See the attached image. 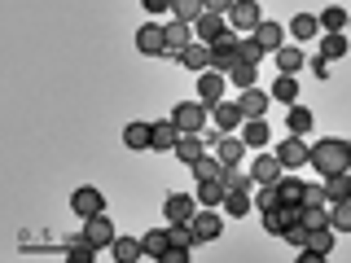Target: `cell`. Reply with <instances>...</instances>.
Returning <instances> with one entry per match:
<instances>
[{
    "instance_id": "d6a6232c",
    "label": "cell",
    "mask_w": 351,
    "mask_h": 263,
    "mask_svg": "<svg viewBox=\"0 0 351 263\" xmlns=\"http://www.w3.org/2000/svg\"><path fill=\"white\" fill-rule=\"evenodd\" d=\"M241 140H246L250 149H263L272 140V132H268V123L263 118H246V132H241Z\"/></svg>"
},
{
    "instance_id": "f6af8a7d",
    "label": "cell",
    "mask_w": 351,
    "mask_h": 263,
    "mask_svg": "<svg viewBox=\"0 0 351 263\" xmlns=\"http://www.w3.org/2000/svg\"><path fill=\"white\" fill-rule=\"evenodd\" d=\"M277 202H281L277 184H259V193H255V206H259V211H268V206H277Z\"/></svg>"
},
{
    "instance_id": "9a60e30c",
    "label": "cell",
    "mask_w": 351,
    "mask_h": 263,
    "mask_svg": "<svg viewBox=\"0 0 351 263\" xmlns=\"http://www.w3.org/2000/svg\"><path fill=\"white\" fill-rule=\"evenodd\" d=\"M211 118H215L219 132H237L241 123H246V114H241L237 101H215V105H211Z\"/></svg>"
},
{
    "instance_id": "83f0119b",
    "label": "cell",
    "mask_w": 351,
    "mask_h": 263,
    "mask_svg": "<svg viewBox=\"0 0 351 263\" xmlns=\"http://www.w3.org/2000/svg\"><path fill=\"white\" fill-rule=\"evenodd\" d=\"M224 184H219V180H197V206H215V211H219V206H224Z\"/></svg>"
},
{
    "instance_id": "e575fe53",
    "label": "cell",
    "mask_w": 351,
    "mask_h": 263,
    "mask_svg": "<svg viewBox=\"0 0 351 263\" xmlns=\"http://www.w3.org/2000/svg\"><path fill=\"white\" fill-rule=\"evenodd\" d=\"M219 184H224L228 193H233V189H246V193H255V175H250V171H237V167H224V175H219Z\"/></svg>"
},
{
    "instance_id": "52a82bcc",
    "label": "cell",
    "mask_w": 351,
    "mask_h": 263,
    "mask_svg": "<svg viewBox=\"0 0 351 263\" xmlns=\"http://www.w3.org/2000/svg\"><path fill=\"white\" fill-rule=\"evenodd\" d=\"M162 215H167V224H189V219L197 215V197H189V193H171L167 202H162Z\"/></svg>"
},
{
    "instance_id": "ee69618b",
    "label": "cell",
    "mask_w": 351,
    "mask_h": 263,
    "mask_svg": "<svg viewBox=\"0 0 351 263\" xmlns=\"http://www.w3.org/2000/svg\"><path fill=\"white\" fill-rule=\"evenodd\" d=\"M255 75H259V66H237V71L228 75V84H237V88H255Z\"/></svg>"
},
{
    "instance_id": "816d5d0a",
    "label": "cell",
    "mask_w": 351,
    "mask_h": 263,
    "mask_svg": "<svg viewBox=\"0 0 351 263\" xmlns=\"http://www.w3.org/2000/svg\"><path fill=\"white\" fill-rule=\"evenodd\" d=\"M347 31H351V18H347Z\"/></svg>"
},
{
    "instance_id": "8d00e7d4",
    "label": "cell",
    "mask_w": 351,
    "mask_h": 263,
    "mask_svg": "<svg viewBox=\"0 0 351 263\" xmlns=\"http://www.w3.org/2000/svg\"><path fill=\"white\" fill-rule=\"evenodd\" d=\"M347 9L343 5H325L321 9V31H347Z\"/></svg>"
},
{
    "instance_id": "b9f144b4",
    "label": "cell",
    "mask_w": 351,
    "mask_h": 263,
    "mask_svg": "<svg viewBox=\"0 0 351 263\" xmlns=\"http://www.w3.org/2000/svg\"><path fill=\"white\" fill-rule=\"evenodd\" d=\"M171 246H180V250H193V246H202L193 233V224H171Z\"/></svg>"
},
{
    "instance_id": "bcb514c9",
    "label": "cell",
    "mask_w": 351,
    "mask_h": 263,
    "mask_svg": "<svg viewBox=\"0 0 351 263\" xmlns=\"http://www.w3.org/2000/svg\"><path fill=\"white\" fill-rule=\"evenodd\" d=\"M307 233H312V228L299 219V224H290V228L281 233V241H290V246H307Z\"/></svg>"
},
{
    "instance_id": "ffe728a7",
    "label": "cell",
    "mask_w": 351,
    "mask_h": 263,
    "mask_svg": "<svg viewBox=\"0 0 351 263\" xmlns=\"http://www.w3.org/2000/svg\"><path fill=\"white\" fill-rule=\"evenodd\" d=\"M180 136H184V132L176 127V118H162V123H154V145H149V149H162V153H171Z\"/></svg>"
},
{
    "instance_id": "ac0fdd59",
    "label": "cell",
    "mask_w": 351,
    "mask_h": 263,
    "mask_svg": "<svg viewBox=\"0 0 351 263\" xmlns=\"http://www.w3.org/2000/svg\"><path fill=\"white\" fill-rule=\"evenodd\" d=\"M176 62H180V66H189V71H197V75H202V71H211V44L193 40L189 49H184L180 58H176Z\"/></svg>"
},
{
    "instance_id": "60d3db41",
    "label": "cell",
    "mask_w": 351,
    "mask_h": 263,
    "mask_svg": "<svg viewBox=\"0 0 351 263\" xmlns=\"http://www.w3.org/2000/svg\"><path fill=\"white\" fill-rule=\"evenodd\" d=\"M171 14L180 18V22H197L206 9H202V0H171Z\"/></svg>"
},
{
    "instance_id": "4dcf8cb0",
    "label": "cell",
    "mask_w": 351,
    "mask_h": 263,
    "mask_svg": "<svg viewBox=\"0 0 351 263\" xmlns=\"http://www.w3.org/2000/svg\"><path fill=\"white\" fill-rule=\"evenodd\" d=\"M263 58H268V53L259 49L255 36H237V62H241V66H259Z\"/></svg>"
},
{
    "instance_id": "3957f363",
    "label": "cell",
    "mask_w": 351,
    "mask_h": 263,
    "mask_svg": "<svg viewBox=\"0 0 351 263\" xmlns=\"http://www.w3.org/2000/svg\"><path fill=\"white\" fill-rule=\"evenodd\" d=\"M71 211L80 219H93V215H106V193L93 189V184H84V189L71 193Z\"/></svg>"
},
{
    "instance_id": "ab89813d",
    "label": "cell",
    "mask_w": 351,
    "mask_h": 263,
    "mask_svg": "<svg viewBox=\"0 0 351 263\" xmlns=\"http://www.w3.org/2000/svg\"><path fill=\"white\" fill-rule=\"evenodd\" d=\"M329 228H334V233H351V202L329 206Z\"/></svg>"
},
{
    "instance_id": "d590c367",
    "label": "cell",
    "mask_w": 351,
    "mask_h": 263,
    "mask_svg": "<svg viewBox=\"0 0 351 263\" xmlns=\"http://www.w3.org/2000/svg\"><path fill=\"white\" fill-rule=\"evenodd\" d=\"M303 189H307V184L299 180V175H277V193H281V202H303Z\"/></svg>"
},
{
    "instance_id": "f546056e",
    "label": "cell",
    "mask_w": 351,
    "mask_h": 263,
    "mask_svg": "<svg viewBox=\"0 0 351 263\" xmlns=\"http://www.w3.org/2000/svg\"><path fill=\"white\" fill-rule=\"evenodd\" d=\"M272 58H277V75H294V71H303V53L294 49V44H281Z\"/></svg>"
},
{
    "instance_id": "9c48e42d",
    "label": "cell",
    "mask_w": 351,
    "mask_h": 263,
    "mask_svg": "<svg viewBox=\"0 0 351 263\" xmlns=\"http://www.w3.org/2000/svg\"><path fill=\"white\" fill-rule=\"evenodd\" d=\"M224 84H228V75H219V71H202V75H197V101H206V105L224 101Z\"/></svg>"
},
{
    "instance_id": "8992f818",
    "label": "cell",
    "mask_w": 351,
    "mask_h": 263,
    "mask_svg": "<svg viewBox=\"0 0 351 263\" xmlns=\"http://www.w3.org/2000/svg\"><path fill=\"white\" fill-rule=\"evenodd\" d=\"M329 250H334V228H312V233H307V246H303V263H321L325 255H329Z\"/></svg>"
},
{
    "instance_id": "7dc6e473",
    "label": "cell",
    "mask_w": 351,
    "mask_h": 263,
    "mask_svg": "<svg viewBox=\"0 0 351 263\" xmlns=\"http://www.w3.org/2000/svg\"><path fill=\"white\" fill-rule=\"evenodd\" d=\"M303 206H329L325 184H307V189H303Z\"/></svg>"
},
{
    "instance_id": "5b68a950",
    "label": "cell",
    "mask_w": 351,
    "mask_h": 263,
    "mask_svg": "<svg viewBox=\"0 0 351 263\" xmlns=\"http://www.w3.org/2000/svg\"><path fill=\"white\" fill-rule=\"evenodd\" d=\"M277 158H281L285 171H299V167H307V162H312V145H307L303 136H290V140H281Z\"/></svg>"
},
{
    "instance_id": "836d02e7",
    "label": "cell",
    "mask_w": 351,
    "mask_h": 263,
    "mask_svg": "<svg viewBox=\"0 0 351 263\" xmlns=\"http://www.w3.org/2000/svg\"><path fill=\"white\" fill-rule=\"evenodd\" d=\"M66 259H71V263H93L97 259V246L88 237H71V241H66Z\"/></svg>"
},
{
    "instance_id": "5bb4252c",
    "label": "cell",
    "mask_w": 351,
    "mask_h": 263,
    "mask_svg": "<svg viewBox=\"0 0 351 263\" xmlns=\"http://www.w3.org/2000/svg\"><path fill=\"white\" fill-rule=\"evenodd\" d=\"M228 31H233V27H228V18H219V14H202L193 22V36L202 44H215L219 36H228Z\"/></svg>"
},
{
    "instance_id": "74e56055",
    "label": "cell",
    "mask_w": 351,
    "mask_h": 263,
    "mask_svg": "<svg viewBox=\"0 0 351 263\" xmlns=\"http://www.w3.org/2000/svg\"><path fill=\"white\" fill-rule=\"evenodd\" d=\"M193 175H197V180H219V175H224V162L211 158V153H202V158L193 162Z\"/></svg>"
},
{
    "instance_id": "2e32d148",
    "label": "cell",
    "mask_w": 351,
    "mask_h": 263,
    "mask_svg": "<svg viewBox=\"0 0 351 263\" xmlns=\"http://www.w3.org/2000/svg\"><path fill=\"white\" fill-rule=\"evenodd\" d=\"M268 101H272V92H259V88H241V97H237V105H241L246 118H263L268 114Z\"/></svg>"
},
{
    "instance_id": "681fc988",
    "label": "cell",
    "mask_w": 351,
    "mask_h": 263,
    "mask_svg": "<svg viewBox=\"0 0 351 263\" xmlns=\"http://www.w3.org/2000/svg\"><path fill=\"white\" fill-rule=\"evenodd\" d=\"M312 71H316V79H329V58L316 53V58H312Z\"/></svg>"
},
{
    "instance_id": "ba28073f",
    "label": "cell",
    "mask_w": 351,
    "mask_h": 263,
    "mask_svg": "<svg viewBox=\"0 0 351 263\" xmlns=\"http://www.w3.org/2000/svg\"><path fill=\"white\" fill-rule=\"evenodd\" d=\"M136 49L145 53V58H158V53H167V31H162L158 22H145V27L136 31Z\"/></svg>"
},
{
    "instance_id": "484cf974",
    "label": "cell",
    "mask_w": 351,
    "mask_h": 263,
    "mask_svg": "<svg viewBox=\"0 0 351 263\" xmlns=\"http://www.w3.org/2000/svg\"><path fill=\"white\" fill-rule=\"evenodd\" d=\"M219 211H228V215L246 219L250 211H255V197H250L246 189H233V193H224V206H219Z\"/></svg>"
},
{
    "instance_id": "d6986e66",
    "label": "cell",
    "mask_w": 351,
    "mask_h": 263,
    "mask_svg": "<svg viewBox=\"0 0 351 263\" xmlns=\"http://www.w3.org/2000/svg\"><path fill=\"white\" fill-rule=\"evenodd\" d=\"M171 153H176L180 162H189V167H193V162H197V158L206 153V140L197 136V132H184V136L176 140V149H171Z\"/></svg>"
},
{
    "instance_id": "44dd1931",
    "label": "cell",
    "mask_w": 351,
    "mask_h": 263,
    "mask_svg": "<svg viewBox=\"0 0 351 263\" xmlns=\"http://www.w3.org/2000/svg\"><path fill=\"white\" fill-rule=\"evenodd\" d=\"M250 36L259 40V49H263V53H277V49H281V36H290V31H281V22H259Z\"/></svg>"
},
{
    "instance_id": "cb8c5ba5",
    "label": "cell",
    "mask_w": 351,
    "mask_h": 263,
    "mask_svg": "<svg viewBox=\"0 0 351 263\" xmlns=\"http://www.w3.org/2000/svg\"><path fill=\"white\" fill-rule=\"evenodd\" d=\"M325 197H329V206H334V202H351V171L325 175Z\"/></svg>"
},
{
    "instance_id": "1f68e13d",
    "label": "cell",
    "mask_w": 351,
    "mask_h": 263,
    "mask_svg": "<svg viewBox=\"0 0 351 263\" xmlns=\"http://www.w3.org/2000/svg\"><path fill=\"white\" fill-rule=\"evenodd\" d=\"M272 101L294 105V101H299V79H294V75H277V84H272Z\"/></svg>"
},
{
    "instance_id": "c3c4849f",
    "label": "cell",
    "mask_w": 351,
    "mask_h": 263,
    "mask_svg": "<svg viewBox=\"0 0 351 263\" xmlns=\"http://www.w3.org/2000/svg\"><path fill=\"white\" fill-rule=\"evenodd\" d=\"M202 9H206V14H219V18H228L233 0H202Z\"/></svg>"
},
{
    "instance_id": "f35d334b",
    "label": "cell",
    "mask_w": 351,
    "mask_h": 263,
    "mask_svg": "<svg viewBox=\"0 0 351 263\" xmlns=\"http://www.w3.org/2000/svg\"><path fill=\"white\" fill-rule=\"evenodd\" d=\"M285 123H290L294 136H307V132H312V110H307V105H290V118H285Z\"/></svg>"
},
{
    "instance_id": "f907efd6",
    "label": "cell",
    "mask_w": 351,
    "mask_h": 263,
    "mask_svg": "<svg viewBox=\"0 0 351 263\" xmlns=\"http://www.w3.org/2000/svg\"><path fill=\"white\" fill-rule=\"evenodd\" d=\"M141 5H145L149 14H162V9H171V0H141Z\"/></svg>"
},
{
    "instance_id": "7402d4cb",
    "label": "cell",
    "mask_w": 351,
    "mask_h": 263,
    "mask_svg": "<svg viewBox=\"0 0 351 263\" xmlns=\"http://www.w3.org/2000/svg\"><path fill=\"white\" fill-rule=\"evenodd\" d=\"M141 246H145V259H162L171 250V228H154V233L141 237Z\"/></svg>"
},
{
    "instance_id": "e0dca14e",
    "label": "cell",
    "mask_w": 351,
    "mask_h": 263,
    "mask_svg": "<svg viewBox=\"0 0 351 263\" xmlns=\"http://www.w3.org/2000/svg\"><path fill=\"white\" fill-rule=\"evenodd\" d=\"M281 158L277 153H259L255 162H250V175H255V184H277V175H281Z\"/></svg>"
},
{
    "instance_id": "4fadbf2b",
    "label": "cell",
    "mask_w": 351,
    "mask_h": 263,
    "mask_svg": "<svg viewBox=\"0 0 351 263\" xmlns=\"http://www.w3.org/2000/svg\"><path fill=\"white\" fill-rule=\"evenodd\" d=\"M162 31H167V53H176V58H180V53L197 40V36H193V22H180V18H171Z\"/></svg>"
},
{
    "instance_id": "7c38bea8",
    "label": "cell",
    "mask_w": 351,
    "mask_h": 263,
    "mask_svg": "<svg viewBox=\"0 0 351 263\" xmlns=\"http://www.w3.org/2000/svg\"><path fill=\"white\" fill-rule=\"evenodd\" d=\"M84 237L101 250V246H114L119 233H114V224H110V215H93V219H84Z\"/></svg>"
},
{
    "instance_id": "277c9868",
    "label": "cell",
    "mask_w": 351,
    "mask_h": 263,
    "mask_svg": "<svg viewBox=\"0 0 351 263\" xmlns=\"http://www.w3.org/2000/svg\"><path fill=\"white\" fill-rule=\"evenodd\" d=\"M263 22V14H259V0H233V9H228V27L233 31H241V36H250Z\"/></svg>"
},
{
    "instance_id": "6da1fadb",
    "label": "cell",
    "mask_w": 351,
    "mask_h": 263,
    "mask_svg": "<svg viewBox=\"0 0 351 263\" xmlns=\"http://www.w3.org/2000/svg\"><path fill=\"white\" fill-rule=\"evenodd\" d=\"M307 167H316L321 175H338V171H351V140L343 136H325L312 145V162Z\"/></svg>"
},
{
    "instance_id": "4316f807",
    "label": "cell",
    "mask_w": 351,
    "mask_h": 263,
    "mask_svg": "<svg viewBox=\"0 0 351 263\" xmlns=\"http://www.w3.org/2000/svg\"><path fill=\"white\" fill-rule=\"evenodd\" d=\"M347 31H325L321 36V58H329V62H338V58H347Z\"/></svg>"
},
{
    "instance_id": "603a6c76",
    "label": "cell",
    "mask_w": 351,
    "mask_h": 263,
    "mask_svg": "<svg viewBox=\"0 0 351 263\" xmlns=\"http://www.w3.org/2000/svg\"><path fill=\"white\" fill-rule=\"evenodd\" d=\"M285 31H290L294 40H316V36H321V18H316V14H294Z\"/></svg>"
},
{
    "instance_id": "30bf717a",
    "label": "cell",
    "mask_w": 351,
    "mask_h": 263,
    "mask_svg": "<svg viewBox=\"0 0 351 263\" xmlns=\"http://www.w3.org/2000/svg\"><path fill=\"white\" fill-rule=\"evenodd\" d=\"M215 158L224 162V167H237V162L246 158V140L233 136V132H219V140H215Z\"/></svg>"
},
{
    "instance_id": "d4e9b609",
    "label": "cell",
    "mask_w": 351,
    "mask_h": 263,
    "mask_svg": "<svg viewBox=\"0 0 351 263\" xmlns=\"http://www.w3.org/2000/svg\"><path fill=\"white\" fill-rule=\"evenodd\" d=\"M123 145L128 149H149L154 145V123H128L123 127Z\"/></svg>"
},
{
    "instance_id": "8fae6325",
    "label": "cell",
    "mask_w": 351,
    "mask_h": 263,
    "mask_svg": "<svg viewBox=\"0 0 351 263\" xmlns=\"http://www.w3.org/2000/svg\"><path fill=\"white\" fill-rule=\"evenodd\" d=\"M189 224H193V233H197V241H215L219 233H224V219L215 215V206H202V211H197V215L189 219Z\"/></svg>"
},
{
    "instance_id": "f1b7e54d",
    "label": "cell",
    "mask_w": 351,
    "mask_h": 263,
    "mask_svg": "<svg viewBox=\"0 0 351 263\" xmlns=\"http://www.w3.org/2000/svg\"><path fill=\"white\" fill-rule=\"evenodd\" d=\"M110 255H114L119 263H136L141 255H145V246H141L136 237H114V246H110Z\"/></svg>"
},
{
    "instance_id": "7a4b0ae2",
    "label": "cell",
    "mask_w": 351,
    "mask_h": 263,
    "mask_svg": "<svg viewBox=\"0 0 351 263\" xmlns=\"http://www.w3.org/2000/svg\"><path fill=\"white\" fill-rule=\"evenodd\" d=\"M171 118H176L180 132H202L206 118H211V105H206V101H184V105L171 110Z\"/></svg>"
},
{
    "instance_id": "7bdbcfd3",
    "label": "cell",
    "mask_w": 351,
    "mask_h": 263,
    "mask_svg": "<svg viewBox=\"0 0 351 263\" xmlns=\"http://www.w3.org/2000/svg\"><path fill=\"white\" fill-rule=\"evenodd\" d=\"M303 224L307 228H325L329 224V206H303Z\"/></svg>"
}]
</instances>
